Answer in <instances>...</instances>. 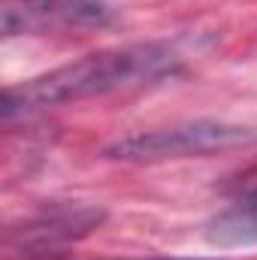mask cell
I'll list each match as a JSON object with an SVG mask.
<instances>
[{
  "instance_id": "6da1fadb",
  "label": "cell",
  "mask_w": 257,
  "mask_h": 260,
  "mask_svg": "<svg viewBox=\"0 0 257 260\" xmlns=\"http://www.w3.org/2000/svg\"><path fill=\"white\" fill-rule=\"evenodd\" d=\"M176 70H179V55L170 46H157V43L85 55L73 64H64L37 79L6 88L3 118L12 121L15 115H30L40 109L79 103L88 97H103L112 91L151 85L164 76H173Z\"/></svg>"
},
{
  "instance_id": "7a4b0ae2",
  "label": "cell",
  "mask_w": 257,
  "mask_h": 260,
  "mask_svg": "<svg viewBox=\"0 0 257 260\" xmlns=\"http://www.w3.org/2000/svg\"><path fill=\"white\" fill-rule=\"evenodd\" d=\"M251 145H257L254 127L203 118V121H185L160 130L130 133L106 145L103 154L130 164H157V160H179V157H209V154H224Z\"/></svg>"
},
{
  "instance_id": "3957f363",
  "label": "cell",
  "mask_w": 257,
  "mask_h": 260,
  "mask_svg": "<svg viewBox=\"0 0 257 260\" xmlns=\"http://www.w3.org/2000/svg\"><path fill=\"white\" fill-rule=\"evenodd\" d=\"M6 37L100 27L112 18L103 0H6L0 9Z\"/></svg>"
},
{
  "instance_id": "277c9868",
  "label": "cell",
  "mask_w": 257,
  "mask_h": 260,
  "mask_svg": "<svg viewBox=\"0 0 257 260\" xmlns=\"http://www.w3.org/2000/svg\"><path fill=\"white\" fill-rule=\"evenodd\" d=\"M106 212L97 206H82V203H58L46 206L43 212L24 218L21 224L9 227L6 233V248L9 251H49L61 242L82 239L94 230H100Z\"/></svg>"
},
{
  "instance_id": "5b68a950",
  "label": "cell",
  "mask_w": 257,
  "mask_h": 260,
  "mask_svg": "<svg viewBox=\"0 0 257 260\" xmlns=\"http://www.w3.org/2000/svg\"><path fill=\"white\" fill-rule=\"evenodd\" d=\"M212 245H257V188L206 224Z\"/></svg>"
}]
</instances>
